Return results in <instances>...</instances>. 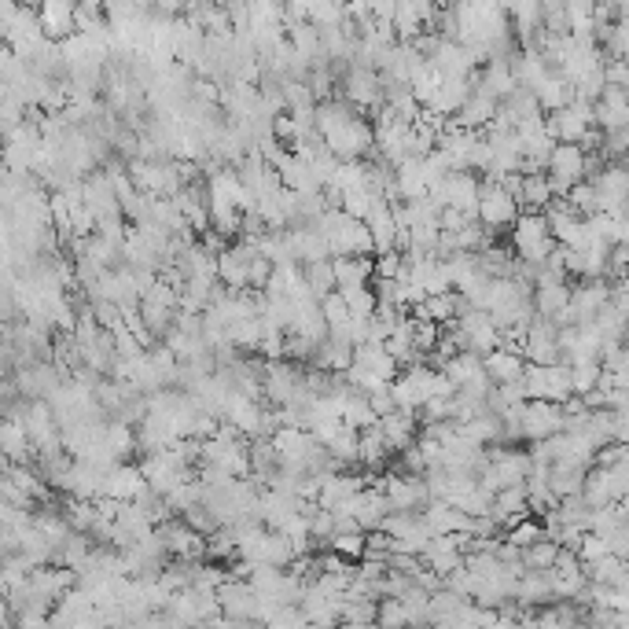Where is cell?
<instances>
[{
	"mask_svg": "<svg viewBox=\"0 0 629 629\" xmlns=\"http://www.w3.org/2000/svg\"><path fill=\"white\" fill-rule=\"evenodd\" d=\"M512 247H515V258H523L530 265H541L556 251V236L549 229V218H545V210H523L512 225Z\"/></svg>",
	"mask_w": 629,
	"mask_h": 629,
	"instance_id": "1",
	"label": "cell"
},
{
	"mask_svg": "<svg viewBox=\"0 0 629 629\" xmlns=\"http://www.w3.org/2000/svg\"><path fill=\"white\" fill-rule=\"evenodd\" d=\"M582 177H589V151H585L582 144L560 140L549 155V184H552V192H556V199H563Z\"/></svg>",
	"mask_w": 629,
	"mask_h": 629,
	"instance_id": "2",
	"label": "cell"
},
{
	"mask_svg": "<svg viewBox=\"0 0 629 629\" xmlns=\"http://www.w3.org/2000/svg\"><path fill=\"white\" fill-rule=\"evenodd\" d=\"M545 122H549V133L556 140L582 144V140L596 129V100H582V96H574L571 103H563L560 111H549Z\"/></svg>",
	"mask_w": 629,
	"mask_h": 629,
	"instance_id": "3",
	"label": "cell"
},
{
	"mask_svg": "<svg viewBox=\"0 0 629 629\" xmlns=\"http://www.w3.org/2000/svg\"><path fill=\"white\" fill-rule=\"evenodd\" d=\"M523 387H527L530 398H545V401H567L574 394V376L567 361H552V365H527V376H523Z\"/></svg>",
	"mask_w": 629,
	"mask_h": 629,
	"instance_id": "4",
	"label": "cell"
},
{
	"mask_svg": "<svg viewBox=\"0 0 629 629\" xmlns=\"http://www.w3.org/2000/svg\"><path fill=\"white\" fill-rule=\"evenodd\" d=\"M519 214H523V203H519V199H515L501 181L482 184V195H479V221L482 225H490L493 232L512 229Z\"/></svg>",
	"mask_w": 629,
	"mask_h": 629,
	"instance_id": "5",
	"label": "cell"
},
{
	"mask_svg": "<svg viewBox=\"0 0 629 629\" xmlns=\"http://www.w3.org/2000/svg\"><path fill=\"white\" fill-rule=\"evenodd\" d=\"M596 195H600V210L618 214L629 203V166L626 162H604V170L593 173Z\"/></svg>",
	"mask_w": 629,
	"mask_h": 629,
	"instance_id": "6",
	"label": "cell"
},
{
	"mask_svg": "<svg viewBox=\"0 0 629 629\" xmlns=\"http://www.w3.org/2000/svg\"><path fill=\"white\" fill-rule=\"evenodd\" d=\"M148 486V475L140 464H129V460H118L115 468L103 475V493L107 497H122V501H133L140 490Z\"/></svg>",
	"mask_w": 629,
	"mask_h": 629,
	"instance_id": "7",
	"label": "cell"
},
{
	"mask_svg": "<svg viewBox=\"0 0 629 629\" xmlns=\"http://www.w3.org/2000/svg\"><path fill=\"white\" fill-rule=\"evenodd\" d=\"M368 229H372V240H376V254L383 251H394L401 243V229H398V218H394V206L387 199H376V206L368 210Z\"/></svg>",
	"mask_w": 629,
	"mask_h": 629,
	"instance_id": "8",
	"label": "cell"
},
{
	"mask_svg": "<svg viewBox=\"0 0 629 629\" xmlns=\"http://www.w3.org/2000/svg\"><path fill=\"white\" fill-rule=\"evenodd\" d=\"M482 365H486V376L497 383V387H504V383H519V379L527 376V357L515 354V350H504V346H497L493 354L482 357Z\"/></svg>",
	"mask_w": 629,
	"mask_h": 629,
	"instance_id": "9",
	"label": "cell"
},
{
	"mask_svg": "<svg viewBox=\"0 0 629 629\" xmlns=\"http://www.w3.org/2000/svg\"><path fill=\"white\" fill-rule=\"evenodd\" d=\"M379 427H383V435H387L394 453H401V449L412 446V442L420 438L416 412H409V409H394V412H387V416H379Z\"/></svg>",
	"mask_w": 629,
	"mask_h": 629,
	"instance_id": "10",
	"label": "cell"
},
{
	"mask_svg": "<svg viewBox=\"0 0 629 629\" xmlns=\"http://www.w3.org/2000/svg\"><path fill=\"white\" fill-rule=\"evenodd\" d=\"M571 295L574 287H567V280H541V284H534V306H538L541 317H552V321L571 306Z\"/></svg>",
	"mask_w": 629,
	"mask_h": 629,
	"instance_id": "11",
	"label": "cell"
},
{
	"mask_svg": "<svg viewBox=\"0 0 629 629\" xmlns=\"http://www.w3.org/2000/svg\"><path fill=\"white\" fill-rule=\"evenodd\" d=\"M390 442L387 435H383V427L372 424L361 431V457H357V464L365 471H379V468H387V460H390Z\"/></svg>",
	"mask_w": 629,
	"mask_h": 629,
	"instance_id": "12",
	"label": "cell"
},
{
	"mask_svg": "<svg viewBox=\"0 0 629 629\" xmlns=\"http://www.w3.org/2000/svg\"><path fill=\"white\" fill-rule=\"evenodd\" d=\"M629 571V560L626 556H618V552H607L600 560L585 563V574H589V582H600V585H618L626 578Z\"/></svg>",
	"mask_w": 629,
	"mask_h": 629,
	"instance_id": "13",
	"label": "cell"
},
{
	"mask_svg": "<svg viewBox=\"0 0 629 629\" xmlns=\"http://www.w3.org/2000/svg\"><path fill=\"white\" fill-rule=\"evenodd\" d=\"M321 309H324V321H328V328H332L335 335H343L350 332V324H354V309H350V302L343 298V291L335 287L332 295H324L321 298Z\"/></svg>",
	"mask_w": 629,
	"mask_h": 629,
	"instance_id": "14",
	"label": "cell"
},
{
	"mask_svg": "<svg viewBox=\"0 0 629 629\" xmlns=\"http://www.w3.org/2000/svg\"><path fill=\"white\" fill-rule=\"evenodd\" d=\"M416 317H427V321H438V324H449L457 321V291H446V295H427L424 302H416L412 306Z\"/></svg>",
	"mask_w": 629,
	"mask_h": 629,
	"instance_id": "15",
	"label": "cell"
},
{
	"mask_svg": "<svg viewBox=\"0 0 629 629\" xmlns=\"http://www.w3.org/2000/svg\"><path fill=\"white\" fill-rule=\"evenodd\" d=\"M556 199L549 184V170H538V173H527V181H523V210H545V206Z\"/></svg>",
	"mask_w": 629,
	"mask_h": 629,
	"instance_id": "16",
	"label": "cell"
},
{
	"mask_svg": "<svg viewBox=\"0 0 629 629\" xmlns=\"http://www.w3.org/2000/svg\"><path fill=\"white\" fill-rule=\"evenodd\" d=\"M328 549L339 552L350 563H361L368 552V530H339V534L328 538Z\"/></svg>",
	"mask_w": 629,
	"mask_h": 629,
	"instance_id": "17",
	"label": "cell"
},
{
	"mask_svg": "<svg viewBox=\"0 0 629 629\" xmlns=\"http://www.w3.org/2000/svg\"><path fill=\"white\" fill-rule=\"evenodd\" d=\"M560 541L556 538H541L534 541L530 549H523V563H527V571H552L556 560H560Z\"/></svg>",
	"mask_w": 629,
	"mask_h": 629,
	"instance_id": "18",
	"label": "cell"
},
{
	"mask_svg": "<svg viewBox=\"0 0 629 629\" xmlns=\"http://www.w3.org/2000/svg\"><path fill=\"white\" fill-rule=\"evenodd\" d=\"M306 284H309V291H313L317 298L332 295L335 287H339V280H335V262H332V258L309 262L306 265Z\"/></svg>",
	"mask_w": 629,
	"mask_h": 629,
	"instance_id": "19",
	"label": "cell"
},
{
	"mask_svg": "<svg viewBox=\"0 0 629 629\" xmlns=\"http://www.w3.org/2000/svg\"><path fill=\"white\" fill-rule=\"evenodd\" d=\"M563 199H567V203H571L578 214H585V218L600 210V195H596V181H593V177H582V181L574 184V188L563 195Z\"/></svg>",
	"mask_w": 629,
	"mask_h": 629,
	"instance_id": "20",
	"label": "cell"
},
{
	"mask_svg": "<svg viewBox=\"0 0 629 629\" xmlns=\"http://www.w3.org/2000/svg\"><path fill=\"white\" fill-rule=\"evenodd\" d=\"M343 420H346V424H354L357 431H365V427L379 424V412L372 409V401H368V394H361V390H357L354 398H350V405H346Z\"/></svg>",
	"mask_w": 629,
	"mask_h": 629,
	"instance_id": "21",
	"label": "cell"
},
{
	"mask_svg": "<svg viewBox=\"0 0 629 629\" xmlns=\"http://www.w3.org/2000/svg\"><path fill=\"white\" fill-rule=\"evenodd\" d=\"M376 199H383V195H376L368 184H357V188L343 192V210L350 218H368V210L376 206Z\"/></svg>",
	"mask_w": 629,
	"mask_h": 629,
	"instance_id": "22",
	"label": "cell"
},
{
	"mask_svg": "<svg viewBox=\"0 0 629 629\" xmlns=\"http://www.w3.org/2000/svg\"><path fill=\"white\" fill-rule=\"evenodd\" d=\"M379 622H387V626H398V622H412L405 600H401V596H383V600H379Z\"/></svg>",
	"mask_w": 629,
	"mask_h": 629,
	"instance_id": "23",
	"label": "cell"
},
{
	"mask_svg": "<svg viewBox=\"0 0 629 629\" xmlns=\"http://www.w3.org/2000/svg\"><path fill=\"white\" fill-rule=\"evenodd\" d=\"M401 269H405V251H401V247L376 254V276H383V280H398Z\"/></svg>",
	"mask_w": 629,
	"mask_h": 629,
	"instance_id": "24",
	"label": "cell"
},
{
	"mask_svg": "<svg viewBox=\"0 0 629 629\" xmlns=\"http://www.w3.org/2000/svg\"><path fill=\"white\" fill-rule=\"evenodd\" d=\"M611 552V541L604 538V534H596V530H589L582 538V545H578V556H582L585 563H593L600 560V556H607Z\"/></svg>",
	"mask_w": 629,
	"mask_h": 629,
	"instance_id": "25",
	"label": "cell"
},
{
	"mask_svg": "<svg viewBox=\"0 0 629 629\" xmlns=\"http://www.w3.org/2000/svg\"><path fill=\"white\" fill-rule=\"evenodd\" d=\"M273 269H276V262H269L265 254H254V258H251V287H254V291H265V284H269Z\"/></svg>",
	"mask_w": 629,
	"mask_h": 629,
	"instance_id": "26",
	"label": "cell"
},
{
	"mask_svg": "<svg viewBox=\"0 0 629 629\" xmlns=\"http://www.w3.org/2000/svg\"><path fill=\"white\" fill-rule=\"evenodd\" d=\"M471 218H475V214L460 210V206H442V229H449V232H460Z\"/></svg>",
	"mask_w": 629,
	"mask_h": 629,
	"instance_id": "27",
	"label": "cell"
}]
</instances>
